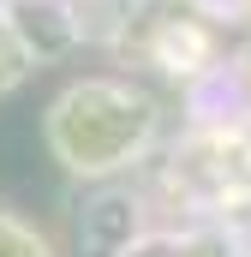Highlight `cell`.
<instances>
[{
    "instance_id": "obj_1",
    "label": "cell",
    "mask_w": 251,
    "mask_h": 257,
    "mask_svg": "<svg viewBox=\"0 0 251 257\" xmlns=\"http://www.w3.org/2000/svg\"><path fill=\"white\" fill-rule=\"evenodd\" d=\"M150 132H156V102L144 90H132V84H114V78L72 84L48 108V150L72 174L126 168L150 144Z\"/></svg>"
},
{
    "instance_id": "obj_4",
    "label": "cell",
    "mask_w": 251,
    "mask_h": 257,
    "mask_svg": "<svg viewBox=\"0 0 251 257\" xmlns=\"http://www.w3.org/2000/svg\"><path fill=\"white\" fill-rule=\"evenodd\" d=\"M120 257H227V245H215V239H138V245H126Z\"/></svg>"
},
{
    "instance_id": "obj_5",
    "label": "cell",
    "mask_w": 251,
    "mask_h": 257,
    "mask_svg": "<svg viewBox=\"0 0 251 257\" xmlns=\"http://www.w3.org/2000/svg\"><path fill=\"white\" fill-rule=\"evenodd\" d=\"M0 257H48V245L30 227H18L12 215H0Z\"/></svg>"
},
{
    "instance_id": "obj_2",
    "label": "cell",
    "mask_w": 251,
    "mask_h": 257,
    "mask_svg": "<svg viewBox=\"0 0 251 257\" xmlns=\"http://www.w3.org/2000/svg\"><path fill=\"white\" fill-rule=\"evenodd\" d=\"M12 24H18V36L30 42L36 60L72 48V24L60 18V6H48V0H24V6H12Z\"/></svg>"
},
{
    "instance_id": "obj_3",
    "label": "cell",
    "mask_w": 251,
    "mask_h": 257,
    "mask_svg": "<svg viewBox=\"0 0 251 257\" xmlns=\"http://www.w3.org/2000/svg\"><path fill=\"white\" fill-rule=\"evenodd\" d=\"M30 66H36V54H30V42L18 36L12 6H0V96H6V90H18V84L30 78Z\"/></svg>"
}]
</instances>
